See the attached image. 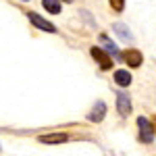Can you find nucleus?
<instances>
[{
  "label": "nucleus",
  "instance_id": "f257e3e1",
  "mask_svg": "<svg viewBox=\"0 0 156 156\" xmlns=\"http://www.w3.org/2000/svg\"><path fill=\"white\" fill-rule=\"evenodd\" d=\"M137 127H140V142L152 144V142H154V133H156L152 121H148L146 117H140V119H137Z\"/></svg>",
  "mask_w": 156,
  "mask_h": 156
},
{
  "label": "nucleus",
  "instance_id": "f03ea898",
  "mask_svg": "<svg viewBox=\"0 0 156 156\" xmlns=\"http://www.w3.org/2000/svg\"><path fill=\"white\" fill-rule=\"evenodd\" d=\"M90 52H92V56L96 58V62L100 65V69H104V71L112 69V58L108 56V52H104V50L98 48V46H94V48L90 50Z\"/></svg>",
  "mask_w": 156,
  "mask_h": 156
},
{
  "label": "nucleus",
  "instance_id": "7ed1b4c3",
  "mask_svg": "<svg viewBox=\"0 0 156 156\" xmlns=\"http://www.w3.org/2000/svg\"><path fill=\"white\" fill-rule=\"evenodd\" d=\"M27 19L31 21V23L36 25L37 29H42V31H48V34H54L56 31V27L50 23V21H46V19H42L37 12H27Z\"/></svg>",
  "mask_w": 156,
  "mask_h": 156
},
{
  "label": "nucleus",
  "instance_id": "20e7f679",
  "mask_svg": "<svg viewBox=\"0 0 156 156\" xmlns=\"http://www.w3.org/2000/svg\"><path fill=\"white\" fill-rule=\"evenodd\" d=\"M121 56H123V60H125V62H127V65H129L131 69H137V67L142 65V60H144L142 52H140V50H135V48L125 50V52H123Z\"/></svg>",
  "mask_w": 156,
  "mask_h": 156
},
{
  "label": "nucleus",
  "instance_id": "39448f33",
  "mask_svg": "<svg viewBox=\"0 0 156 156\" xmlns=\"http://www.w3.org/2000/svg\"><path fill=\"white\" fill-rule=\"evenodd\" d=\"M104 115H106V104L102 102V100H98L94 108L87 112V121H92V123H100V121L104 119Z\"/></svg>",
  "mask_w": 156,
  "mask_h": 156
},
{
  "label": "nucleus",
  "instance_id": "423d86ee",
  "mask_svg": "<svg viewBox=\"0 0 156 156\" xmlns=\"http://www.w3.org/2000/svg\"><path fill=\"white\" fill-rule=\"evenodd\" d=\"M117 110H119L121 117H127L131 112V100H129V96L125 92H119L117 94Z\"/></svg>",
  "mask_w": 156,
  "mask_h": 156
},
{
  "label": "nucleus",
  "instance_id": "0eeeda50",
  "mask_svg": "<svg viewBox=\"0 0 156 156\" xmlns=\"http://www.w3.org/2000/svg\"><path fill=\"white\" fill-rule=\"evenodd\" d=\"M42 144H65L69 140V133H46V135H40L37 137Z\"/></svg>",
  "mask_w": 156,
  "mask_h": 156
},
{
  "label": "nucleus",
  "instance_id": "6e6552de",
  "mask_svg": "<svg viewBox=\"0 0 156 156\" xmlns=\"http://www.w3.org/2000/svg\"><path fill=\"white\" fill-rule=\"evenodd\" d=\"M115 83L121 85V87H127V85L131 83V73L125 71V69H119V71H115Z\"/></svg>",
  "mask_w": 156,
  "mask_h": 156
},
{
  "label": "nucleus",
  "instance_id": "1a4fd4ad",
  "mask_svg": "<svg viewBox=\"0 0 156 156\" xmlns=\"http://www.w3.org/2000/svg\"><path fill=\"white\" fill-rule=\"evenodd\" d=\"M112 29L117 31V36H119L121 40H127V42H131V40H133V34L129 31V27H127L125 23H115V25H112Z\"/></svg>",
  "mask_w": 156,
  "mask_h": 156
},
{
  "label": "nucleus",
  "instance_id": "9d476101",
  "mask_svg": "<svg viewBox=\"0 0 156 156\" xmlns=\"http://www.w3.org/2000/svg\"><path fill=\"white\" fill-rule=\"evenodd\" d=\"M42 6H44L48 12H52V15H58V12L62 11L58 0H44V2H42Z\"/></svg>",
  "mask_w": 156,
  "mask_h": 156
},
{
  "label": "nucleus",
  "instance_id": "9b49d317",
  "mask_svg": "<svg viewBox=\"0 0 156 156\" xmlns=\"http://www.w3.org/2000/svg\"><path fill=\"white\" fill-rule=\"evenodd\" d=\"M100 42H102V46H104V48H106L108 52L112 54V56H119V50H117V46H115V44H112V42L108 40V36L100 34Z\"/></svg>",
  "mask_w": 156,
  "mask_h": 156
},
{
  "label": "nucleus",
  "instance_id": "f8f14e48",
  "mask_svg": "<svg viewBox=\"0 0 156 156\" xmlns=\"http://www.w3.org/2000/svg\"><path fill=\"white\" fill-rule=\"evenodd\" d=\"M108 2H110V6H112L115 12H121L125 9V0H108Z\"/></svg>",
  "mask_w": 156,
  "mask_h": 156
},
{
  "label": "nucleus",
  "instance_id": "ddd939ff",
  "mask_svg": "<svg viewBox=\"0 0 156 156\" xmlns=\"http://www.w3.org/2000/svg\"><path fill=\"white\" fill-rule=\"evenodd\" d=\"M152 125H154V131H156V115L152 117Z\"/></svg>",
  "mask_w": 156,
  "mask_h": 156
},
{
  "label": "nucleus",
  "instance_id": "4468645a",
  "mask_svg": "<svg viewBox=\"0 0 156 156\" xmlns=\"http://www.w3.org/2000/svg\"><path fill=\"white\" fill-rule=\"evenodd\" d=\"M65 2H71V0H65Z\"/></svg>",
  "mask_w": 156,
  "mask_h": 156
}]
</instances>
